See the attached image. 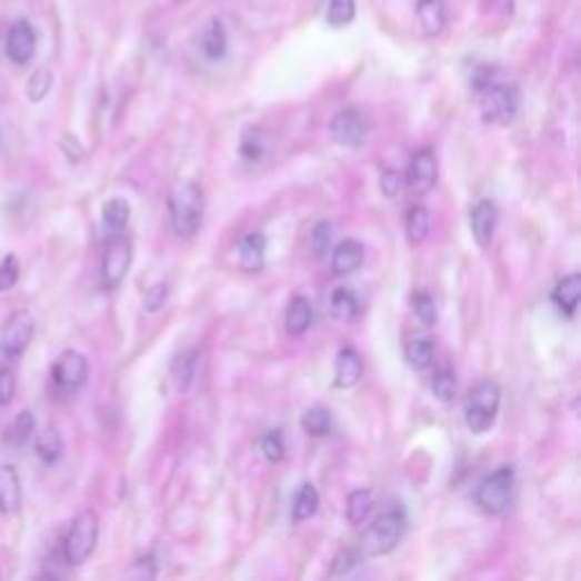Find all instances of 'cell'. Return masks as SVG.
<instances>
[{"mask_svg":"<svg viewBox=\"0 0 581 581\" xmlns=\"http://www.w3.org/2000/svg\"><path fill=\"white\" fill-rule=\"evenodd\" d=\"M407 513L402 507H393L373 520L359 541L361 557H384L391 554L407 532Z\"/></svg>","mask_w":581,"mask_h":581,"instance_id":"6da1fadb","label":"cell"},{"mask_svg":"<svg viewBox=\"0 0 581 581\" xmlns=\"http://www.w3.org/2000/svg\"><path fill=\"white\" fill-rule=\"evenodd\" d=\"M169 211H171V226L178 237L191 239L202 226L204 217V193L196 182H180L171 198H169Z\"/></svg>","mask_w":581,"mask_h":581,"instance_id":"7a4b0ae2","label":"cell"},{"mask_svg":"<svg viewBox=\"0 0 581 581\" xmlns=\"http://www.w3.org/2000/svg\"><path fill=\"white\" fill-rule=\"evenodd\" d=\"M502 402V391L495 382L484 380L480 384H474L468 393L465 400V425L472 434H487L493 425L500 411Z\"/></svg>","mask_w":581,"mask_h":581,"instance_id":"3957f363","label":"cell"},{"mask_svg":"<svg viewBox=\"0 0 581 581\" xmlns=\"http://www.w3.org/2000/svg\"><path fill=\"white\" fill-rule=\"evenodd\" d=\"M515 487V470L513 465H502L489 478L482 480V484L474 491V502L489 515H500L509 509Z\"/></svg>","mask_w":581,"mask_h":581,"instance_id":"277c9868","label":"cell"},{"mask_svg":"<svg viewBox=\"0 0 581 581\" xmlns=\"http://www.w3.org/2000/svg\"><path fill=\"white\" fill-rule=\"evenodd\" d=\"M98 543V518L93 511H82L73 518L64 539L62 557L69 565H82Z\"/></svg>","mask_w":581,"mask_h":581,"instance_id":"5b68a950","label":"cell"},{"mask_svg":"<svg viewBox=\"0 0 581 581\" xmlns=\"http://www.w3.org/2000/svg\"><path fill=\"white\" fill-rule=\"evenodd\" d=\"M520 110V91L515 84L493 82L480 93V112L484 123L507 126Z\"/></svg>","mask_w":581,"mask_h":581,"instance_id":"8992f818","label":"cell"},{"mask_svg":"<svg viewBox=\"0 0 581 581\" xmlns=\"http://www.w3.org/2000/svg\"><path fill=\"white\" fill-rule=\"evenodd\" d=\"M34 337V319L28 309L14 311L0 330V354L8 361L23 357Z\"/></svg>","mask_w":581,"mask_h":581,"instance_id":"52a82bcc","label":"cell"},{"mask_svg":"<svg viewBox=\"0 0 581 581\" xmlns=\"http://www.w3.org/2000/svg\"><path fill=\"white\" fill-rule=\"evenodd\" d=\"M89 378V361L84 354L76 350H67L58 357V361L52 363L50 380L56 384V389L62 395H73L78 393Z\"/></svg>","mask_w":581,"mask_h":581,"instance_id":"ba28073f","label":"cell"},{"mask_svg":"<svg viewBox=\"0 0 581 581\" xmlns=\"http://www.w3.org/2000/svg\"><path fill=\"white\" fill-rule=\"evenodd\" d=\"M132 263V243L123 237L108 239V250L102 257V269H100V284L104 291H114L126 280Z\"/></svg>","mask_w":581,"mask_h":581,"instance_id":"9c48e42d","label":"cell"},{"mask_svg":"<svg viewBox=\"0 0 581 581\" xmlns=\"http://www.w3.org/2000/svg\"><path fill=\"white\" fill-rule=\"evenodd\" d=\"M330 134L339 146L359 148L368 137V119L357 108H345L332 119Z\"/></svg>","mask_w":581,"mask_h":581,"instance_id":"30bf717a","label":"cell"},{"mask_svg":"<svg viewBox=\"0 0 581 581\" xmlns=\"http://www.w3.org/2000/svg\"><path fill=\"white\" fill-rule=\"evenodd\" d=\"M439 178V167H437V157L432 148H422L413 154V160L409 164L407 173V184L413 193H428L434 189Z\"/></svg>","mask_w":581,"mask_h":581,"instance_id":"8fae6325","label":"cell"},{"mask_svg":"<svg viewBox=\"0 0 581 581\" xmlns=\"http://www.w3.org/2000/svg\"><path fill=\"white\" fill-rule=\"evenodd\" d=\"M6 52H8V58L14 64H19V67L28 64L34 58V52H37V32H34V28L28 21H17L10 28L8 39H6Z\"/></svg>","mask_w":581,"mask_h":581,"instance_id":"7c38bea8","label":"cell"},{"mask_svg":"<svg viewBox=\"0 0 581 581\" xmlns=\"http://www.w3.org/2000/svg\"><path fill=\"white\" fill-rule=\"evenodd\" d=\"M498 228V207L493 200H480L470 211L472 239L480 248H489Z\"/></svg>","mask_w":581,"mask_h":581,"instance_id":"4fadbf2b","label":"cell"},{"mask_svg":"<svg viewBox=\"0 0 581 581\" xmlns=\"http://www.w3.org/2000/svg\"><path fill=\"white\" fill-rule=\"evenodd\" d=\"M130 214L132 209L128 204V200L123 198H112L104 202L102 207V232L108 239H117L126 234V228L130 223Z\"/></svg>","mask_w":581,"mask_h":581,"instance_id":"5bb4252c","label":"cell"},{"mask_svg":"<svg viewBox=\"0 0 581 581\" xmlns=\"http://www.w3.org/2000/svg\"><path fill=\"white\" fill-rule=\"evenodd\" d=\"M21 509L19 472L10 463H0V513H17Z\"/></svg>","mask_w":581,"mask_h":581,"instance_id":"9a60e30c","label":"cell"},{"mask_svg":"<svg viewBox=\"0 0 581 581\" xmlns=\"http://www.w3.org/2000/svg\"><path fill=\"white\" fill-rule=\"evenodd\" d=\"M267 263V239L259 232L246 234L239 243V267L246 273H259Z\"/></svg>","mask_w":581,"mask_h":581,"instance_id":"2e32d148","label":"cell"},{"mask_svg":"<svg viewBox=\"0 0 581 581\" xmlns=\"http://www.w3.org/2000/svg\"><path fill=\"white\" fill-rule=\"evenodd\" d=\"M361 263H363V246L354 239L341 241L332 252V273L339 278L357 273L361 269Z\"/></svg>","mask_w":581,"mask_h":581,"instance_id":"e0dca14e","label":"cell"},{"mask_svg":"<svg viewBox=\"0 0 581 581\" xmlns=\"http://www.w3.org/2000/svg\"><path fill=\"white\" fill-rule=\"evenodd\" d=\"M363 373V361L354 348H341L337 354V373L334 384L337 389H352Z\"/></svg>","mask_w":581,"mask_h":581,"instance_id":"ac0fdd59","label":"cell"},{"mask_svg":"<svg viewBox=\"0 0 581 581\" xmlns=\"http://www.w3.org/2000/svg\"><path fill=\"white\" fill-rule=\"evenodd\" d=\"M200 52L209 62H221L228 56V32L219 19H214L202 30Z\"/></svg>","mask_w":581,"mask_h":581,"instance_id":"d6986e66","label":"cell"},{"mask_svg":"<svg viewBox=\"0 0 581 581\" xmlns=\"http://www.w3.org/2000/svg\"><path fill=\"white\" fill-rule=\"evenodd\" d=\"M415 17H418V23H420L422 32H425V37H437L443 32L445 21H448L445 3L443 0H418Z\"/></svg>","mask_w":581,"mask_h":581,"instance_id":"ffe728a7","label":"cell"},{"mask_svg":"<svg viewBox=\"0 0 581 581\" xmlns=\"http://www.w3.org/2000/svg\"><path fill=\"white\" fill-rule=\"evenodd\" d=\"M311 321H313V307L307 298L302 295H295L291 302H289V309H287V332L291 337H302L309 328H311Z\"/></svg>","mask_w":581,"mask_h":581,"instance_id":"44dd1931","label":"cell"},{"mask_svg":"<svg viewBox=\"0 0 581 581\" xmlns=\"http://www.w3.org/2000/svg\"><path fill=\"white\" fill-rule=\"evenodd\" d=\"M579 298H581V278H579L577 273L563 278V280L557 284L554 293H552V302L561 309V313L570 315V319L577 313Z\"/></svg>","mask_w":581,"mask_h":581,"instance_id":"7402d4cb","label":"cell"},{"mask_svg":"<svg viewBox=\"0 0 581 581\" xmlns=\"http://www.w3.org/2000/svg\"><path fill=\"white\" fill-rule=\"evenodd\" d=\"M459 382H457V373L450 361H441L434 368V375H432V391L441 402H452L457 395Z\"/></svg>","mask_w":581,"mask_h":581,"instance_id":"603a6c76","label":"cell"},{"mask_svg":"<svg viewBox=\"0 0 581 581\" xmlns=\"http://www.w3.org/2000/svg\"><path fill=\"white\" fill-rule=\"evenodd\" d=\"M330 313H332V319L339 321V323H350L354 315L359 313V300L357 295L341 287V289H334L332 295H330Z\"/></svg>","mask_w":581,"mask_h":581,"instance_id":"cb8c5ba5","label":"cell"},{"mask_svg":"<svg viewBox=\"0 0 581 581\" xmlns=\"http://www.w3.org/2000/svg\"><path fill=\"white\" fill-rule=\"evenodd\" d=\"M404 357L415 371H425L434 363V345L425 337H411L404 345Z\"/></svg>","mask_w":581,"mask_h":581,"instance_id":"d4e9b609","label":"cell"},{"mask_svg":"<svg viewBox=\"0 0 581 581\" xmlns=\"http://www.w3.org/2000/svg\"><path fill=\"white\" fill-rule=\"evenodd\" d=\"M34 450L43 463H58L64 454V443H62L60 432L56 428H46L34 439Z\"/></svg>","mask_w":581,"mask_h":581,"instance_id":"484cf974","label":"cell"},{"mask_svg":"<svg viewBox=\"0 0 581 581\" xmlns=\"http://www.w3.org/2000/svg\"><path fill=\"white\" fill-rule=\"evenodd\" d=\"M302 430L309 434V437H315V439H321V437H328L330 430H332V415L325 407L321 404H315L311 409H307L302 413Z\"/></svg>","mask_w":581,"mask_h":581,"instance_id":"4316f807","label":"cell"},{"mask_svg":"<svg viewBox=\"0 0 581 581\" xmlns=\"http://www.w3.org/2000/svg\"><path fill=\"white\" fill-rule=\"evenodd\" d=\"M34 428H37V422H34V415L32 411H21L10 425L6 430V443L10 448H21L30 441V437L34 434Z\"/></svg>","mask_w":581,"mask_h":581,"instance_id":"83f0119b","label":"cell"},{"mask_svg":"<svg viewBox=\"0 0 581 581\" xmlns=\"http://www.w3.org/2000/svg\"><path fill=\"white\" fill-rule=\"evenodd\" d=\"M430 226H432V219H430L428 207L413 204L407 214V239L411 243H422L430 234Z\"/></svg>","mask_w":581,"mask_h":581,"instance_id":"f1b7e54d","label":"cell"},{"mask_svg":"<svg viewBox=\"0 0 581 581\" xmlns=\"http://www.w3.org/2000/svg\"><path fill=\"white\" fill-rule=\"evenodd\" d=\"M196 371H198V352L196 350H187V352H182L173 359L171 373H173V380H176L180 391H187L191 387Z\"/></svg>","mask_w":581,"mask_h":581,"instance_id":"f546056e","label":"cell"},{"mask_svg":"<svg viewBox=\"0 0 581 581\" xmlns=\"http://www.w3.org/2000/svg\"><path fill=\"white\" fill-rule=\"evenodd\" d=\"M239 150H241V157H243L246 162L254 164V162L261 160L263 154H267V150H269V139H267V134H263L259 128H248V130L241 134V146H239Z\"/></svg>","mask_w":581,"mask_h":581,"instance_id":"4dcf8cb0","label":"cell"},{"mask_svg":"<svg viewBox=\"0 0 581 581\" xmlns=\"http://www.w3.org/2000/svg\"><path fill=\"white\" fill-rule=\"evenodd\" d=\"M373 507H375V500H373V493L365 491V489H357L350 493L348 498V520L352 524H363L368 520V515L373 513Z\"/></svg>","mask_w":581,"mask_h":581,"instance_id":"1f68e13d","label":"cell"},{"mask_svg":"<svg viewBox=\"0 0 581 581\" xmlns=\"http://www.w3.org/2000/svg\"><path fill=\"white\" fill-rule=\"evenodd\" d=\"M315 509H319V491H315L311 484H302L295 500H293V520L295 522H302V520H309Z\"/></svg>","mask_w":581,"mask_h":581,"instance_id":"d6a6232c","label":"cell"},{"mask_svg":"<svg viewBox=\"0 0 581 581\" xmlns=\"http://www.w3.org/2000/svg\"><path fill=\"white\" fill-rule=\"evenodd\" d=\"M413 313L422 328H434L437 323V302L430 293H415L413 295Z\"/></svg>","mask_w":581,"mask_h":581,"instance_id":"836d02e7","label":"cell"},{"mask_svg":"<svg viewBox=\"0 0 581 581\" xmlns=\"http://www.w3.org/2000/svg\"><path fill=\"white\" fill-rule=\"evenodd\" d=\"M357 14V6L354 0H330V8H328V23L332 28H341L348 26Z\"/></svg>","mask_w":581,"mask_h":581,"instance_id":"e575fe53","label":"cell"},{"mask_svg":"<svg viewBox=\"0 0 581 581\" xmlns=\"http://www.w3.org/2000/svg\"><path fill=\"white\" fill-rule=\"evenodd\" d=\"M261 452H263V457H267L273 463L284 459L287 448H284V437H282L280 430H273V432H269L267 437L261 439Z\"/></svg>","mask_w":581,"mask_h":581,"instance_id":"d590c367","label":"cell"},{"mask_svg":"<svg viewBox=\"0 0 581 581\" xmlns=\"http://www.w3.org/2000/svg\"><path fill=\"white\" fill-rule=\"evenodd\" d=\"M359 561H361L359 550H341V552L334 557V561H332L330 574H332V577H345V574H350V572L359 565Z\"/></svg>","mask_w":581,"mask_h":581,"instance_id":"8d00e7d4","label":"cell"},{"mask_svg":"<svg viewBox=\"0 0 581 581\" xmlns=\"http://www.w3.org/2000/svg\"><path fill=\"white\" fill-rule=\"evenodd\" d=\"M330 243H332V226L330 223H319L311 230L309 246H311L315 257H323L328 252Z\"/></svg>","mask_w":581,"mask_h":581,"instance_id":"74e56055","label":"cell"},{"mask_svg":"<svg viewBox=\"0 0 581 581\" xmlns=\"http://www.w3.org/2000/svg\"><path fill=\"white\" fill-rule=\"evenodd\" d=\"M50 84H52L50 71H43V69L37 71V73L30 78V82H28V98H30L32 102L43 100L46 93L50 91Z\"/></svg>","mask_w":581,"mask_h":581,"instance_id":"f35d334b","label":"cell"},{"mask_svg":"<svg viewBox=\"0 0 581 581\" xmlns=\"http://www.w3.org/2000/svg\"><path fill=\"white\" fill-rule=\"evenodd\" d=\"M19 282V263L14 257H8L6 261H0V295L14 289Z\"/></svg>","mask_w":581,"mask_h":581,"instance_id":"ab89813d","label":"cell"},{"mask_svg":"<svg viewBox=\"0 0 581 581\" xmlns=\"http://www.w3.org/2000/svg\"><path fill=\"white\" fill-rule=\"evenodd\" d=\"M167 300H169V287L164 282H160V284H154V287H150L146 291L143 307H146V311L154 313V311H160L167 304Z\"/></svg>","mask_w":581,"mask_h":581,"instance_id":"60d3db41","label":"cell"},{"mask_svg":"<svg viewBox=\"0 0 581 581\" xmlns=\"http://www.w3.org/2000/svg\"><path fill=\"white\" fill-rule=\"evenodd\" d=\"M17 393V375L10 368H0V409L8 407Z\"/></svg>","mask_w":581,"mask_h":581,"instance_id":"b9f144b4","label":"cell"},{"mask_svg":"<svg viewBox=\"0 0 581 581\" xmlns=\"http://www.w3.org/2000/svg\"><path fill=\"white\" fill-rule=\"evenodd\" d=\"M495 82V69L489 67V64H480L472 69V76H470V87L482 93L487 87H491Z\"/></svg>","mask_w":581,"mask_h":581,"instance_id":"7bdbcfd3","label":"cell"},{"mask_svg":"<svg viewBox=\"0 0 581 581\" xmlns=\"http://www.w3.org/2000/svg\"><path fill=\"white\" fill-rule=\"evenodd\" d=\"M402 184H404V178L398 171H384L380 178V187L387 198H395L402 191Z\"/></svg>","mask_w":581,"mask_h":581,"instance_id":"ee69618b","label":"cell"}]
</instances>
